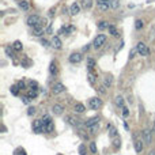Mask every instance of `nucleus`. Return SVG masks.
I'll return each instance as SVG.
<instances>
[{
  "label": "nucleus",
  "mask_w": 155,
  "mask_h": 155,
  "mask_svg": "<svg viewBox=\"0 0 155 155\" xmlns=\"http://www.w3.org/2000/svg\"><path fill=\"white\" fill-rule=\"evenodd\" d=\"M98 129H99V124H94V125H91V127H89L90 133H97Z\"/></svg>",
  "instance_id": "nucleus-29"
},
{
  "label": "nucleus",
  "mask_w": 155,
  "mask_h": 155,
  "mask_svg": "<svg viewBox=\"0 0 155 155\" xmlns=\"http://www.w3.org/2000/svg\"><path fill=\"white\" fill-rule=\"evenodd\" d=\"M42 45H44V46H49V41H46V40H42Z\"/></svg>",
  "instance_id": "nucleus-47"
},
{
  "label": "nucleus",
  "mask_w": 155,
  "mask_h": 155,
  "mask_svg": "<svg viewBox=\"0 0 155 155\" xmlns=\"http://www.w3.org/2000/svg\"><path fill=\"white\" fill-rule=\"evenodd\" d=\"M18 5H19V8H21V10H23V11H27V10L30 8L29 3H27L26 0H22V2H19V3H18Z\"/></svg>",
  "instance_id": "nucleus-19"
},
{
  "label": "nucleus",
  "mask_w": 155,
  "mask_h": 155,
  "mask_svg": "<svg viewBox=\"0 0 155 155\" xmlns=\"http://www.w3.org/2000/svg\"><path fill=\"white\" fill-rule=\"evenodd\" d=\"M22 65H24V68H29L30 61H29V60H24V61H22Z\"/></svg>",
  "instance_id": "nucleus-45"
},
{
  "label": "nucleus",
  "mask_w": 155,
  "mask_h": 155,
  "mask_svg": "<svg viewBox=\"0 0 155 155\" xmlns=\"http://www.w3.org/2000/svg\"><path fill=\"white\" fill-rule=\"evenodd\" d=\"M148 155H155V151H150V152H148Z\"/></svg>",
  "instance_id": "nucleus-49"
},
{
  "label": "nucleus",
  "mask_w": 155,
  "mask_h": 155,
  "mask_svg": "<svg viewBox=\"0 0 155 155\" xmlns=\"http://www.w3.org/2000/svg\"><path fill=\"white\" fill-rule=\"evenodd\" d=\"M87 78H89L90 84H92V86H94V84H95V82H97V76H95L94 73H92L91 71H90V72H89V75H87Z\"/></svg>",
  "instance_id": "nucleus-22"
},
{
  "label": "nucleus",
  "mask_w": 155,
  "mask_h": 155,
  "mask_svg": "<svg viewBox=\"0 0 155 155\" xmlns=\"http://www.w3.org/2000/svg\"><path fill=\"white\" fill-rule=\"evenodd\" d=\"M121 113H122V116H124V117L129 116V110H128L127 106H122V108H121Z\"/></svg>",
  "instance_id": "nucleus-34"
},
{
  "label": "nucleus",
  "mask_w": 155,
  "mask_h": 155,
  "mask_svg": "<svg viewBox=\"0 0 155 155\" xmlns=\"http://www.w3.org/2000/svg\"><path fill=\"white\" fill-rule=\"evenodd\" d=\"M12 49L14 50H16V52H21L22 49H23V45H22L21 41H15V42L12 44Z\"/></svg>",
  "instance_id": "nucleus-20"
},
{
  "label": "nucleus",
  "mask_w": 155,
  "mask_h": 155,
  "mask_svg": "<svg viewBox=\"0 0 155 155\" xmlns=\"http://www.w3.org/2000/svg\"><path fill=\"white\" fill-rule=\"evenodd\" d=\"M79 152H80V155H86V150H84V146H80V147H79Z\"/></svg>",
  "instance_id": "nucleus-44"
},
{
  "label": "nucleus",
  "mask_w": 155,
  "mask_h": 155,
  "mask_svg": "<svg viewBox=\"0 0 155 155\" xmlns=\"http://www.w3.org/2000/svg\"><path fill=\"white\" fill-rule=\"evenodd\" d=\"M79 135H80L83 139H86V140H87V139H89V135H86V133H84V131H82V129L79 131Z\"/></svg>",
  "instance_id": "nucleus-42"
},
{
  "label": "nucleus",
  "mask_w": 155,
  "mask_h": 155,
  "mask_svg": "<svg viewBox=\"0 0 155 155\" xmlns=\"http://www.w3.org/2000/svg\"><path fill=\"white\" fill-rule=\"evenodd\" d=\"M152 132H155V121H154V125H152Z\"/></svg>",
  "instance_id": "nucleus-50"
},
{
  "label": "nucleus",
  "mask_w": 155,
  "mask_h": 155,
  "mask_svg": "<svg viewBox=\"0 0 155 155\" xmlns=\"http://www.w3.org/2000/svg\"><path fill=\"white\" fill-rule=\"evenodd\" d=\"M41 21H42V19H41L38 15H30L29 18H27V24H29L30 27H35Z\"/></svg>",
  "instance_id": "nucleus-6"
},
{
  "label": "nucleus",
  "mask_w": 155,
  "mask_h": 155,
  "mask_svg": "<svg viewBox=\"0 0 155 155\" xmlns=\"http://www.w3.org/2000/svg\"><path fill=\"white\" fill-rule=\"evenodd\" d=\"M109 33H110V34L111 35H113V37H118V31H117V29H116V27H114V26H111V24H110V26H109Z\"/></svg>",
  "instance_id": "nucleus-27"
},
{
  "label": "nucleus",
  "mask_w": 155,
  "mask_h": 155,
  "mask_svg": "<svg viewBox=\"0 0 155 155\" xmlns=\"http://www.w3.org/2000/svg\"><path fill=\"white\" fill-rule=\"evenodd\" d=\"M101 105H102V101H101L99 98L94 97V98H90L89 99V108L92 109V110H97L98 108H101Z\"/></svg>",
  "instance_id": "nucleus-3"
},
{
  "label": "nucleus",
  "mask_w": 155,
  "mask_h": 155,
  "mask_svg": "<svg viewBox=\"0 0 155 155\" xmlns=\"http://www.w3.org/2000/svg\"><path fill=\"white\" fill-rule=\"evenodd\" d=\"M106 89H108V87L103 86V84H102V86H99V87L97 89V91H99L101 94H106Z\"/></svg>",
  "instance_id": "nucleus-36"
},
{
  "label": "nucleus",
  "mask_w": 155,
  "mask_h": 155,
  "mask_svg": "<svg viewBox=\"0 0 155 155\" xmlns=\"http://www.w3.org/2000/svg\"><path fill=\"white\" fill-rule=\"evenodd\" d=\"M136 49H137V53L141 54V56H148L150 54V49L147 48V45L144 42H139L136 45Z\"/></svg>",
  "instance_id": "nucleus-4"
},
{
  "label": "nucleus",
  "mask_w": 155,
  "mask_h": 155,
  "mask_svg": "<svg viewBox=\"0 0 155 155\" xmlns=\"http://www.w3.org/2000/svg\"><path fill=\"white\" fill-rule=\"evenodd\" d=\"M110 7H111V0H110V2H101V3H98V8H99L101 11H108Z\"/></svg>",
  "instance_id": "nucleus-12"
},
{
  "label": "nucleus",
  "mask_w": 155,
  "mask_h": 155,
  "mask_svg": "<svg viewBox=\"0 0 155 155\" xmlns=\"http://www.w3.org/2000/svg\"><path fill=\"white\" fill-rule=\"evenodd\" d=\"M63 110H64V108H63L61 105H59V103H56V105H53V108H52V111H53L54 114H57V116H60V114H63Z\"/></svg>",
  "instance_id": "nucleus-14"
},
{
  "label": "nucleus",
  "mask_w": 155,
  "mask_h": 155,
  "mask_svg": "<svg viewBox=\"0 0 155 155\" xmlns=\"http://www.w3.org/2000/svg\"><path fill=\"white\" fill-rule=\"evenodd\" d=\"M73 109H75V113H79V114H80V113H83V111L84 110H86V108H84V105H83V103H76V105H75V108H73Z\"/></svg>",
  "instance_id": "nucleus-18"
},
{
  "label": "nucleus",
  "mask_w": 155,
  "mask_h": 155,
  "mask_svg": "<svg viewBox=\"0 0 155 155\" xmlns=\"http://www.w3.org/2000/svg\"><path fill=\"white\" fill-rule=\"evenodd\" d=\"M90 151H91L92 154H95V152H97V146H95V141H91V143H90Z\"/></svg>",
  "instance_id": "nucleus-35"
},
{
  "label": "nucleus",
  "mask_w": 155,
  "mask_h": 155,
  "mask_svg": "<svg viewBox=\"0 0 155 155\" xmlns=\"http://www.w3.org/2000/svg\"><path fill=\"white\" fill-rule=\"evenodd\" d=\"M49 72L52 73V75H56L57 73V64L54 61L50 63V67H49Z\"/></svg>",
  "instance_id": "nucleus-24"
},
{
  "label": "nucleus",
  "mask_w": 155,
  "mask_h": 155,
  "mask_svg": "<svg viewBox=\"0 0 155 155\" xmlns=\"http://www.w3.org/2000/svg\"><path fill=\"white\" fill-rule=\"evenodd\" d=\"M33 131H34L35 133H41L44 132V124L41 120H35L34 122H33Z\"/></svg>",
  "instance_id": "nucleus-7"
},
{
  "label": "nucleus",
  "mask_w": 155,
  "mask_h": 155,
  "mask_svg": "<svg viewBox=\"0 0 155 155\" xmlns=\"http://www.w3.org/2000/svg\"><path fill=\"white\" fill-rule=\"evenodd\" d=\"M143 26H144V23H143V21H141V19H137V21L135 22V29L136 30L143 29Z\"/></svg>",
  "instance_id": "nucleus-32"
},
{
  "label": "nucleus",
  "mask_w": 155,
  "mask_h": 155,
  "mask_svg": "<svg viewBox=\"0 0 155 155\" xmlns=\"http://www.w3.org/2000/svg\"><path fill=\"white\" fill-rule=\"evenodd\" d=\"M116 105H117V106H120V108H122V106H124V98H122L121 95L116 97Z\"/></svg>",
  "instance_id": "nucleus-31"
},
{
  "label": "nucleus",
  "mask_w": 155,
  "mask_h": 155,
  "mask_svg": "<svg viewBox=\"0 0 155 155\" xmlns=\"http://www.w3.org/2000/svg\"><path fill=\"white\" fill-rule=\"evenodd\" d=\"M137 53V49L136 48H133V49H131V52H129V57L131 59H133V57H135V54Z\"/></svg>",
  "instance_id": "nucleus-40"
},
{
  "label": "nucleus",
  "mask_w": 155,
  "mask_h": 155,
  "mask_svg": "<svg viewBox=\"0 0 155 155\" xmlns=\"http://www.w3.org/2000/svg\"><path fill=\"white\" fill-rule=\"evenodd\" d=\"M11 92H12L14 95H18L19 94V87L18 86H12L11 87Z\"/></svg>",
  "instance_id": "nucleus-37"
},
{
  "label": "nucleus",
  "mask_w": 155,
  "mask_h": 155,
  "mask_svg": "<svg viewBox=\"0 0 155 155\" xmlns=\"http://www.w3.org/2000/svg\"><path fill=\"white\" fill-rule=\"evenodd\" d=\"M98 121H99L98 117H91V118H89L86 121V127L89 128V127H91V125H94V124H98Z\"/></svg>",
  "instance_id": "nucleus-17"
},
{
  "label": "nucleus",
  "mask_w": 155,
  "mask_h": 155,
  "mask_svg": "<svg viewBox=\"0 0 155 155\" xmlns=\"http://www.w3.org/2000/svg\"><path fill=\"white\" fill-rule=\"evenodd\" d=\"M111 84H113V78H111V76H106V78L103 79V86L110 87Z\"/></svg>",
  "instance_id": "nucleus-25"
},
{
  "label": "nucleus",
  "mask_w": 155,
  "mask_h": 155,
  "mask_svg": "<svg viewBox=\"0 0 155 155\" xmlns=\"http://www.w3.org/2000/svg\"><path fill=\"white\" fill-rule=\"evenodd\" d=\"M50 45L53 46L54 49H61L63 44H61V40H60L59 37H53L52 38V41H50Z\"/></svg>",
  "instance_id": "nucleus-11"
},
{
  "label": "nucleus",
  "mask_w": 155,
  "mask_h": 155,
  "mask_svg": "<svg viewBox=\"0 0 155 155\" xmlns=\"http://www.w3.org/2000/svg\"><path fill=\"white\" fill-rule=\"evenodd\" d=\"M5 53H7V56H8V57H11V59L14 57V53H12V50H11L10 46H7V48H5Z\"/></svg>",
  "instance_id": "nucleus-38"
},
{
  "label": "nucleus",
  "mask_w": 155,
  "mask_h": 155,
  "mask_svg": "<svg viewBox=\"0 0 155 155\" xmlns=\"http://www.w3.org/2000/svg\"><path fill=\"white\" fill-rule=\"evenodd\" d=\"M89 49H90V45H87V46H84L83 48V50H89Z\"/></svg>",
  "instance_id": "nucleus-48"
},
{
  "label": "nucleus",
  "mask_w": 155,
  "mask_h": 155,
  "mask_svg": "<svg viewBox=\"0 0 155 155\" xmlns=\"http://www.w3.org/2000/svg\"><path fill=\"white\" fill-rule=\"evenodd\" d=\"M30 99H31V98L24 97V98H23V102H24V103H29V102H30Z\"/></svg>",
  "instance_id": "nucleus-46"
},
{
  "label": "nucleus",
  "mask_w": 155,
  "mask_h": 155,
  "mask_svg": "<svg viewBox=\"0 0 155 155\" xmlns=\"http://www.w3.org/2000/svg\"><path fill=\"white\" fill-rule=\"evenodd\" d=\"M141 136H143V141L146 144H151V141H152V131H150V129H143L141 131Z\"/></svg>",
  "instance_id": "nucleus-5"
},
{
  "label": "nucleus",
  "mask_w": 155,
  "mask_h": 155,
  "mask_svg": "<svg viewBox=\"0 0 155 155\" xmlns=\"http://www.w3.org/2000/svg\"><path fill=\"white\" fill-rule=\"evenodd\" d=\"M106 35L105 34H98L97 37H95V40H94V42H92V46H94L95 49H99V48H102L103 45H105V42H106Z\"/></svg>",
  "instance_id": "nucleus-2"
},
{
  "label": "nucleus",
  "mask_w": 155,
  "mask_h": 155,
  "mask_svg": "<svg viewBox=\"0 0 155 155\" xmlns=\"http://www.w3.org/2000/svg\"><path fill=\"white\" fill-rule=\"evenodd\" d=\"M34 113H35V108H29L27 109V114H29V116H33Z\"/></svg>",
  "instance_id": "nucleus-41"
},
{
  "label": "nucleus",
  "mask_w": 155,
  "mask_h": 155,
  "mask_svg": "<svg viewBox=\"0 0 155 155\" xmlns=\"http://www.w3.org/2000/svg\"><path fill=\"white\" fill-rule=\"evenodd\" d=\"M109 22H106V21H101L99 23H98V29L99 30H105V29H109Z\"/></svg>",
  "instance_id": "nucleus-23"
},
{
  "label": "nucleus",
  "mask_w": 155,
  "mask_h": 155,
  "mask_svg": "<svg viewBox=\"0 0 155 155\" xmlns=\"http://www.w3.org/2000/svg\"><path fill=\"white\" fill-rule=\"evenodd\" d=\"M38 95V89H31L29 91V94H27V97L29 98H35Z\"/></svg>",
  "instance_id": "nucleus-30"
},
{
  "label": "nucleus",
  "mask_w": 155,
  "mask_h": 155,
  "mask_svg": "<svg viewBox=\"0 0 155 155\" xmlns=\"http://www.w3.org/2000/svg\"><path fill=\"white\" fill-rule=\"evenodd\" d=\"M143 148H144L143 141L139 140V139H135V150H136V152H141L143 151Z\"/></svg>",
  "instance_id": "nucleus-15"
},
{
  "label": "nucleus",
  "mask_w": 155,
  "mask_h": 155,
  "mask_svg": "<svg viewBox=\"0 0 155 155\" xmlns=\"http://www.w3.org/2000/svg\"><path fill=\"white\" fill-rule=\"evenodd\" d=\"M101 2H110V0H98V3H101Z\"/></svg>",
  "instance_id": "nucleus-51"
},
{
  "label": "nucleus",
  "mask_w": 155,
  "mask_h": 155,
  "mask_svg": "<svg viewBox=\"0 0 155 155\" xmlns=\"http://www.w3.org/2000/svg\"><path fill=\"white\" fill-rule=\"evenodd\" d=\"M92 5V0H82V7L86 8V10H90Z\"/></svg>",
  "instance_id": "nucleus-21"
},
{
  "label": "nucleus",
  "mask_w": 155,
  "mask_h": 155,
  "mask_svg": "<svg viewBox=\"0 0 155 155\" xmlns=\"http://www.w3.org/2000/svg\"><path fill=\"white\" fill-rule=\"evenodd\" d=\"M53 129H54L53 121H49L46 125H44V132H53Z\"/></svg>",
  "instance_id": "nucleus-16"
},
{
  "label": "nucleus",
  "mask_w": 155,
  "mask_h": 155,
  "mask_svg": "<svg viewBox=\"0 0 155 155\" xmlns=\"http://www.w3.org/2000/svg\"><path fill=\"white\" fill-rule=\"evenodd\" d=\"M65 90V86L63 83H60V82H57V83H54L53 89H52V91H53V94H61L63 91Z\"/></svg>",
  "instance_id": "nucleus-8"
},
{
  "label": "nucleus",
  "mask_w": 155,
  "mask_h": 155,
  "mask_svg": "<svg viewBox=\"0 0 155 155\" xmlns=\"http://www.w3.org/2000/svg\"><path fill=\"white\" fill-rule=\"evenodd\" d=\"M68 60H69V61L72 63V64L80 63L82 60H83V54H82V53H72V54L69 56V59H68Z\"/></svg>",
  "instance_id": "nucleus-9"
},
{
  "label": "nucleus",
  "mask_w": 155,
  "mask_h": 155,
  "mask_svg": "<svg viewBox=\"0 0 155 155\" xmlns=\"http://www.w3.org/2000/svg\"><path fill=\"white\" fill-rule=\"evenodd\" d=\"M79 12H80V5H79L78 3L71 4V7H69V14H71V15L75 16V15H78Z\"/></svg>",
  "instance_id": "nucleus-10"
},
{
  "label": "nucleus",
  "mask_w": 155,
  "mask_h": 155,
  "mask_svg": "<svg viewBox=\"0 0 155 155\" xmlns=\"http://www.w3.org/2000/svg\"><path fill=\"white\" fill-rule=\"evenodd\" d=\"M67 121L69 122L71 125H73V127H78V125H79V121H78L76 118H73L72 116H68V117H67Z\"/></svg>",
  "instance_id": "nucleus-26"
},
{
  "label": "nucleus",
  "mask_w": 155,
  "mask_h": 155,
  "mask_svg": "<svg viewBox=\"0 0 155 155\" xmlns=\"http://www.w3.org/2000/svg\"><path fill=\"white\" fill-rule=\"evenodd\" d=\"M120 146H121V140H120L118 136L113 137V147L114 148H120Z\"/></svg>",
  "instance_id": "nucleus-28"
},
{
  "label": "nucleus",
  "mask_w": 155,
  "mask_h": 155,
  "mask_svg": "<svg viewBox=\"0 0 155 155\" xmlns=\"http://www.w3.org/2000/svg\"><path fill=\"white\" fill-rule=\"evenodd\" d=\"M18 87H19V90H24V89H26V84H24L23 82H19V83H18Z\"/></svg>",
  "instance_id": "nucleus-43"
},
{
  "label": "nucleus",
  "mask_w": 155,
  "mask_h": 155,
  "mask_svg": "<svg viewBox=\"0 0 155 155\" xmlns=\"http://www.w3.org/2000/svg\"><path fill=\"white\" fill-rule=\"evenodd\" d=\"M95 67V61L92 59H89L87 60V68H89L90 71H92V68Z\"/></svg>",
  "instance_id": "nucleus-33"
},
{
  "label": "nucleus",
  "mask_w": 155,
  "mask_h": 155,
  "mask_svg": "<svg viewBox=\"0 0 155 155\" xmlns=\"http://www.w3.org/2000/svg\"><path fill=\"white\" fill-rule=\"evenodd\" d=\"M46 31V21H41L35 27H33V34L35 37H41Z\"/></svg>",
  "instance_id": "nucleus-1"
},
{
  "label": "nucleus",
  "mask_w": 155,
  "mask_h": 155,
  "mask_svg": "<svg viewBox=\"0 0 155 155\" xmlns=\"http://www.w3.org/2000/svg\"><path fill=\"white\" fill-rule=\"evenodd\" d=\"M108 133H109V136H110V137H116V136H117V128L114 127V125L109 124L108 125Z\"/></svg>",
  "instance_id": "nucleus-13"
},
{
  "label": "nucleus",
  "mask_w": 155,
  "mask_h": 155,
  "mask_svg": "<svg viewBox=\"0 0 155 155\" xmlns=\"http://www.w3.org/2000/svg\"><path fill=\"white\" fill-rule=\"evenodd\" d=\"M118 0H111V8H114V10H117L118 8Z\"/></svg>",
  "instance_id": "nucleus-39"
}]
</instances>
